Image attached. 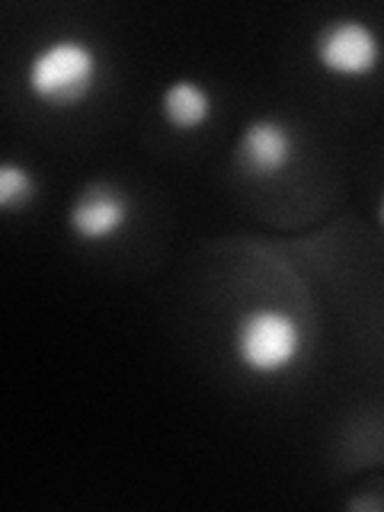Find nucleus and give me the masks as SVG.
<instances>
[{"label":"nucleus","mask_w":384,"mask_h":512,"mask_svg":"<svg viewBox=\"0 0 384 512\" xmlns=\"http://www.w3.org/2000/svg\"><path fill=\"white\" fill-rule=\"evenodd\" d=\"M314 61L333 80H368L384 64L381 32L359 16H336L314 32Z\"/></svg>","instance_id":"nucleus-3"},{"label":"nucleus","mask_w":384,"mask_h":512,"mask_svg":"<svg viewBox=\"0 0 384 512\" xmlns=\"http://www.w3.org/2000/svg\"><path fill=\"white\" fill-rule=\"evenodd\" d=\"M132 218H135L132 196L112 180L87 183L68 205V231L84 247L112 244V240L128 231Z\"/></svg>","instance_id":"nucleus-4"},{"label":"nucleus","mask_w":384,"mask_h":512,"mask_svg":"<svg viewBox=\"0 0 384 512\" xmlns=\"http://www.w3.org/2000/svg\"><path fill=\"white\" fill-rule=\"evenodd\" d=\"M160 119L176 135H199L215 119V96L196 77H176L160 93Z\"/></svg>","instance_id":"nucleus-6"},{"label":"nucleus","mask_w":384,"mask_h":512,"mask_svg":"<svg viewBox=\"0 0 384 512\" xmlns=\"http://www.w3.org/2000/svg\"><path fill=\"white\" fill-rule=\"evenodd\" d=\"M378 224L384 228V196H381V202H378Z\"/></svg>","instance_id":"nucleus-8"},{"label":"nucleus","mask_w":384,"mask_h":512,"mask_svg":"<svg viewBox=\"0 0 384 512\" xmlns=\"http://www.w3.org/2000/svg\"><path fill=\"white\" fill-rule=\"evenodd\" d=\"M103 84V55L80 36H58L39 45L26 61V90L52 112L80 109Z\"/></svg>","instance_id":"nucleus-1"},{"label":"nucleus","mask_w":384,"mask_h":512,"mask_svg":"<svg viewBox=\"0 0 384 512\" xmlns=\"http://www.w3.org/2000/svg\"><path fill=\"white\" fill-rule=\"evenodd\" d=\"M295 157H298V138L292 128L276 116L250 119L234 148L237 170L253 183L279 180V176L292 170Z\"/></svg>","instance_id":"nucleus-5"},{"label":"nucleus","mask_w":384,"mask_h":512,"mask_svg":"<svg viewBox=\"0 0 384 512\" xmlns=\"http://www.w3.org/2000/svg\"><path fill=\"white\" fill-rule=\"evenodd\" d=\"M231 356L253 378L288 375L304 356V324L282 304H250L234 320Z\"/></svg>","instance_id":"nucleus-2"},{"label":"nucleus","mask_w":384,"mask_h":512,"mask_svg":"<svg viewBox=\"0 0 384 512\" xmlns=\"http://www.w3.org/2000/svg\"><path fill=\"white\" fill-rule=\"evenodd\" d=\"M39 196V180L32 176L29 167L16 164V160H4L0 164V212L16 215L32 208Z\"/></svg>","instance_id":"nucleus-7"}]
</instances>
